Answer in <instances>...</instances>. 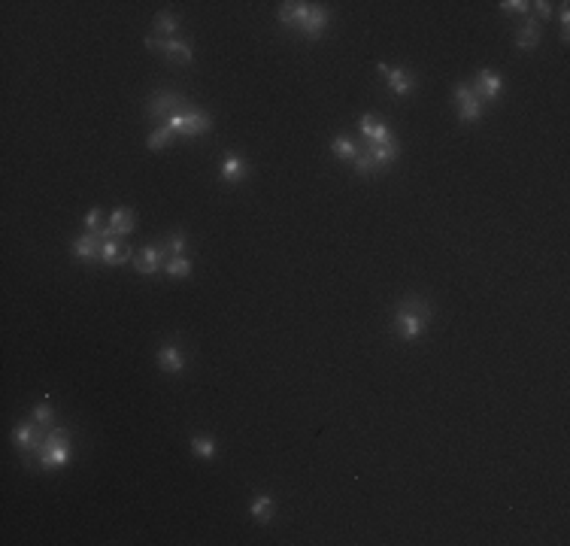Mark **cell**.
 Segmentation results:
<instances>
[{"instance_id": "cell-6", "label": "cell", "mask_w": 570, "mask_h": 546, "mask_svg": "<svg viewBox=\"0 0 570 546\" xmlns=\"http://www.w3.org/2000/svg\"><path fill=\"white\" fill-rule=\"evenodd\" d=\"M379 73L385 76V82H389V88L394 95H409V91L416 88V76L409 70H400V67H389V64H379Z\"/></svg>"}, {"instance_id": "cell-9", "label": "cell", "mask_w": 570, "mask_h": 546, "mask_svg": "<svg viewBox=\"0 0 570 546\" xmlns=\"http://www.w3.org/2000/svg\"><path fill=\"white\" fill-rule=\"evenodd\" d=\"M328 19H331V12L325 10L322 3H313V6H309V19L303 21L301 34L307 37V40H318V37H322V30H325V25H328Z\"/></svg>"}, {"instance_id": "cell-15", "label": "cell", "mask_w": 570, "mask_h": 546, "mask_svg": "<svg viewBox=\"0 0 570 546\" xmlns=\"http://www.w3.org/2000/svg\"><path fill=\"white\" fill-rule=\"evenodd\" d=\"M73 255L82 258V261L101 258V240H97L94 234H82L79 240H73Z\"/></svg>"}, {"instance_id": "cell-22", "label": "cell", "mask_w": 570, "mask_h": 546, "mask_svg": "<svg viewBox=\"0 0 570 546\" xmlns=\"http://www.w3.org/2000/svg\"><path fill=\"white\" fill-rule=\"evenodd\" d=\"M331 152L343 161H355V155H358V149H355V143L349 140V137H337V140L331 143Z\"/></svg>"}, {"instance_id": "cell-2", "label": "cell", "mask_w": 570, "mask_h": 546, "mask_svg": "<svg viewBox=\"0 0 570 546\" xmlns=\"http://www.w3.org/2000/svg\"><path fill=\"white\" fill-rule=\"evenodd\" d=\"M43 440H45V434H43L40 422H25V425H15L12 428V443H15V449L25 452V465L28 467L34 465V452L43 446Z\"/></svg>"}, {"instance_id": "cell-33", "label": "cell", "mask_w": 570, "mask_h": 546, "mask_svg": "<svg viewBox=\"0 0 570 546\" xmlns=\"http://www.w3.org/2000/svg\"><path fill=\"white\" fill-rule=\"evenodd\" d=\"M531 6H537V15L552 19V3H549V0H537V3H531Z\"/></svg>"}, {"instance_id": "cell-30", "label": "cell", "mask_w": 570, "mask_h": 546, "mask_svg": "<svg viewBox=\"0 0 570 546\" xmlns=\"http://www.w3.org/2000/svg\"><path fill=\"white\" fill-rule=\"evenodd\" d=\"M164 125L170 128L173 134H185V113H176V115H170V119H167Z\"/></svg>"}, {"instance_id": "cell-29", "label": "cell", "mask_w": 570, "mask_h": 546, "mask_svg": "<svg viewBox=\"0 0 570 546\" xmlns=\"http://www.w3.org/2000/svg\"><path fill=\"white\" fill-rule=\"evenodd\" d=\"M500 10H504L507 15H510V12L528 15V12H531V3H525V0H504V3H500Z\"/></svg>"}, {"instance_id": "cell-31", "label": "cell", "mask_w": 570, "mask_h": 546, "mask_svg": "<svg viewBox=\"0 0 570 546\" xmlns=\"http://www.w3.org/2000/svg\"><path fill=\"white\" fill-rule=\"evenodd\" d=\"M376 128H379V119H376V115H364V119H361V134H364V137H374V130H376Z\"/></svg>"}, {"instance_id": "cell-10", "label": "cell", "mask_w": 570, "mask_h": 546, "mask_svg": "<svg viewBox=\"0 0 570 546\" xmlns=\"http://www.w3.org/2000/svg\"><path fill=\"white\" fill-rule=\"evenodd\" d=\"M309 6L313 3H279V21L288 28H303V21L309 19Z\"/></svg>"}, {"instance_id": "cell-11", "label": "cell", "mask_w": 570, "mask_h": 546, "mask_svg": "<svg viewBox=\"0 0 570 546\" xmlns=\"http://www.w3.org/2000/svg\"><path fill=\"white\" fill-rule=\"evenodd\" d=\"M158 267H161V246H155V243L143 246L140 258H136V271H140L143 276H155Z\"/></svg>"}, {"instance_id": "cell-18", "label": "cell", "mask_w": 570, "mask_h": 546, "mask_svg": "<svg viewBox=\"0 0 570 546\" xmlns=\"http://www.w3.org/2000/svg\"><path fill=\"white\" fill-rule=\"evenodd\" d=\"M134 225H136L134 210H116L110 216V228H112V234H116V237H128L134 231Z\"/></svg>"}, {"instance_id": "cell-25", "label": "cell", "mask_w": 570, "mask_h": 546, "mask_svg": "<svg viewBox=\"0 0 570 546\" xmlns=\"http://www.w3.org/2000/svg\"><path fill=\"white\" fill-rule=\"evenodd\" d=\"M167 273H170L173 280L192 276V261H188V258H170V261H167Z\"/></svg>"}, {"instance_id": "cell-8", "label": "cell", "mask_w": 570, "mask_h": 546, "mask_svg": "<svg viewBox=\"0 0 570 546\" xmlns=\"http://www.w3.org/2000/svg\"><path fill=\"white\" fill-rule=\"evenodd\" d=\"M134 249L128 243H121V237H112V240H103L101 243V261L103 264H125L131 261Z\"/></svg>"}, {"instance_id": "cell-21", "label": "cell", "mask_w": 570, "mask_h": 546, "mask_svg": "<svg viewBox=\"0 0 570 546\" xmlns=\"http://www.w3.org/2000/svg\"><path fill=\"white\" fill-rule=\"evenodd\" d=\"M192 449L197 452V456H203V458H212V456L218 452L216 437H210V434H194V437H192Z\"/></svg>"}, {"instance_id": "cell-13", "label": "cell", "mask_w": 570, "mask_h": 546, "mask_svg": "<svg viewBox=\"0 0 570 546\" xmlns=\"http://www.w3.org/2000/svg\"><path fill=\"white\" fill-rule=\"evenodd\" d=\"M158 364H161L167 373H182V367H185V355H182L173 343H164L161 349H158Z\"/></svg>"}, {"instance_id": "cell-4", "label": "cell", "mask_w": 570, "mask_h": 546, "mask_svg": "<svg viewBox=\"0 0 570 546\" xmlns=\"http://www.w3.org/2000/svg\"><path fill=\"white\" fill-rule=\"evenodd\" d=\"M70 458H73L70 443H43L40 449H37V465L45 467V471H55V467H64Z\"/></svg>"}, {"instance_id": "cell-16", "label": "cell", "mask_w": 570, "mask_h": 546, "mask_svg": "<svg viewBox=\"0 0 570 546\" xmlns=\"http://www.w3.org/2000/svg\"><path fill=\"white\" fill-rule=\"evenodd\" d=\"M537 43H540V21L528 15V21L519 28V34H516V46H519V49H534Z\"/></svg>"}, {"instance_id": "cell-27", "label": "cell", "mask_w": 570, "mask_h": 546, "mask_svg": "<svg viewBox=\"0 0 570 546\" xmlns=\"http://www.w3.org/2000/svg\"><path fill=\"white\" fill-rule=\"evenodd\" d=\"M34 422H40L43 428H52V419H55V413H52V407H49V401H43V404H37L34 407V416H30Z\"/></svg>"}, {"instance_id": "cell-3", "label": "cell", "mask_w": 570, "mask_h": 546, "mask_svg": "<svg viewBox=\"0 0 570 546\" xmlns=\"http://www.w3.org/2000/svg\"><path fill=\"white\" fill-rule=\"evenodd\" d=\"M455 101H458V115H461V121H480L482 119V113H485V106L482 101L476 97V91L470 88V86H455Z\"/></svg>"}, {"instance_id": "cell-23", "label": "cell", "mask_w": 570, "mask_h": 546, "mask_svg": "<svg viewBox=\"0 0 570 546\" xmlns=\"http://www.w3.org/2000/svg\"><path fill=\"white\" fill-rule=\"evenodd\" d=\"M176 28H179V21H176V15H173V12L164 10V12L155 15V30H158V34L173 37V34H176Z\"/></svg>"}, {"instance_id": "cell-28", "label": "cell", "mask_w": 570, "mask_h": 546, "mask_svg": "<svg viewBox=\"0 0 570 546\" xmlns=\"http://www.w3.org/2000/svg\"><path fill=\"white\" fill-rule=\"evenodd\" d=\"M182 249H185V237H182V234H173L170 240L164 243V252H167L170 258H179V252H182Z\"/></svg>"}, {"instance_id": "cell-14", "label": "cell", "mask_w": 570, "mask_h": 546, "mask_svg": "<svg viewBox=\"0 0 570 546\" xmlns=\"http://www.w3.org/2000/svg\"><path fill=\"white\" fill-rule=\"evenodd\" d=\"M210 130V113L197 110V106H188L185 110V137H201Z\"/></svg>"}, {"instance_id": "cell-32", "label": "cell", "mask_w": 570, "mask_h": 546, "mask_svg": "<svg viewBox=\"0 0 570 546\" xmlns=\"http://www.w3.org/2000/svg\"><path fill=\"white\" fill-rule=\"evenodd\" d=\"M85 228H88V234H97L101 231V210H91L88 216H85Z\"/></svg>"}, {"instance_id": "cell-19", "label": "cell", "mask_w": 570, "mask_h": 546, "mask_svg": "<svg viewBox=\"0 0 570 546\" xmlns=\"http://www.w3.org/2000/svg\"><path fill=\"white\" fill-rule=\"evenodd\" d=\"M398 140H389V143H379V146H370V155H374L376 161V167H383V164H391L394 158H398Z\"/></svg>"}, {"instance_id": "cell-26", "label": "cell", "mask_w": 570, "mask_h": 546, "mask_svg": "<svg viewBox=\"0 0 570 546\" xmlns=\"http://www.w3.org/2000/svg\"><path fill=\"white\" fill-rule=\"evenodd\" d=\"M170 140H173V130L167 128V125H161V128L155 130V134L149 137V149L158 152V149H164V146H170Z\"/></svg>"}, {"instance_id": "cell-1", "label": "cell", "mask_w": 570, "mask_h": 546, "mask_svg": "<svg viewBox=\"0 0 570 546\" xmlns=\"http://www.w3.org/2000/svg\"><path fill=\"white\" fill-rule=\"evenodd\" d=\"M434 316V306H431L425 298L409 295L398 304V313H394V331H398L404 340H416L422 334L425 322Z\"/></svg>"}, {"instance_id": "cell-7", "label": "cell", "mask_w": 570, "mask_h": 546, "mask_svg": "<svg viewBox=\"0 0 570 546\" xmlns=\"http://www.w3.org/2000/svg\"><path fill=\"white\" fill-rule=\"evenodd\" d=\"M500 88H504V79H500V73L495 70H480V76H476V97L480 101H495V97L500 95Z\"/></svg>"}, {"instance_id": "cell-12", "label": "cell", "mask_w": 570, "mask_h": 546, "mask_svg": "<svg viewBox=\"0 0 570 546\" xmlns=\"http://www.w3.org/2000/svg\"><path fill=\"white\" fill-rule=\"evenodd\" d=\"M164 58L167 61H176V64H192L194 61V52H192V43L185 40H176V37H170V40H164Z\"/></svg>"}, {"instance_id": "cell-20", "label": "cell", "mask_w": 570, "mask_h": 546, "mask_svg": "<svg viewBox=\"0 0 570 546\" xmlns=\"http://www.w3.org/2000/svg\"><path fill=\"white\" fill-rule=\"evenodd\" d=\"M252 519L261 522V525H267V522L273 519V501L267 495H258L252 501Z\"/></svg>"}, {"instance_id": "cell-17", "label": "cell", "mask_w": 570, "mask_h": 546, "mask_svg": "<svg viewBox=\"0 0 570 546\" xmlns=\"http://www.w3.org/2000/svg\"><path fill=\"white\" fill-rule=\"evenodd\" d=\"M246 173H249L246 170V161H243L240 155H227L225 158V164H222V179L225 182H231V186H234V182H243V179H246Z\"/></svg>"}, {"instance_id": "cell-5", "label": "cell", "mask_w": 570, "mask_h": 546, "mask_svg": "<svg viewBox=\"0 0 570 546\" xmlns=\"http://www.w3.org/2000/svg\"><path fill=\"white\" fill-rule=\"evenodd\" d=\"M182 104H185V97L176 95V91H155V95L149 97V106H146L149 119L161 128L164 125V113L170 110V106H182Z\"/></svg>"}, {"instance_id": "cell-24", "label": "cell", "mask_w": 570, "mask_h": 546, "mask_svg": "<svg viewBox=\"0 0 570 546\" xmlns=\"http://www.w3.org/2000/svg\"><path fill=\"white\" fill-rule=\"evenodd\" d=\"M355 170H358V176H370L376 170V161L370 155V149H358V155H355Z\"/></svg>"}]
</instances>
